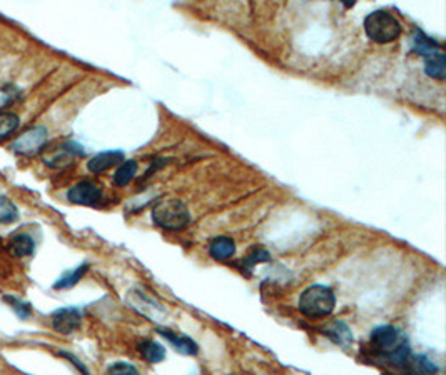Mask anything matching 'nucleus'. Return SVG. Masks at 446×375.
Segmentation results:
<instances>
[{
	"label": "nucleus",
	"mask_w": 446,
	"mask_h": 375,
	"mask_svg": "<svg viewBox=\"0 0 446 375\" xmlns=\"http://www.w3.org/2000/svg\"><path fill=\"white\" fill-rule=\"evenodd\" d=\"M234 253H236V244L231 237L219 235L216 237V239H212L211 244H209V256H211L214 260L226 262L229 259H232Z\"/></svg>",
	"instance_id": "ddd939ff"
},
{
	"label": "nucleus",
	"mask_w": 446,
	"mask_h": 375,
	"mask_svg": "<svg viewBox=\"0 0 446 375\" xmlns=\"http://www.w3.org/2000/svg\"><path fill=\"white\" fill-rule=\"evenodd\" d=\"M126 160V157L120 151H109V152H100V154L94 155L87 162V169L92 173H102L109 169L115 167V165H120Z\"/></svg>",
	"instance_id": "f8f14e48"
},
{
	"label": "nucleus",
	"mask_w": 446,
	"mask_h": 375,
	"mask_svg": "<svg viewBox=\"0 0 446 375\" xmlns=\"http://www.w3.org/2000/svg\"><path fill=\"white\" fill-rule=\"evenodd\" d=\"M158 334L166 338L169 344L174 347L179 354H183V356H198L199 345L187 336L172 332L171 329H158Z\"/></svg>",
	"instance_id": "9b49d317"
},
{
	"label": "nucleus",
	"mask_w": 446,
	"mask_h": 375,
	"mask_svg": "<svg viewBox=\"0 0 446 375\" xmlns=\"http://www.w3.org/2000/svg\"><path fill=\"white\" fill-rule=\"evenodd\" d=\"M405 370L409 375H436L438 365L425 356H409Z\"/></svg>",
	"instance_id": "2eb2a0df"
},
{
	"label": "nucleus",
	"mask_w": 446,
	"mask_h": 375,
	"mask_svg": "<svg viewBox=\"0 0 446 375\" xmlns=\"http://www.w3.org/2000/svg\"><path fill=\"white\" fill-rule=\"evenodd\" d=\"M6 302H9L10 307L14 309V312L17 314L20 318H29L32 316V305L27 304V302H22L19 300V298L10 296L6 297Z\"/></svg>",
	"instance_id": "b1692460"
},
{
	"label": "nucleus",
	"mask_w": 446,
	"mask_h": 375,
	"mask_svg": "<svg viewBox=\"0 0 446 375\" xmlns=\"http://www.w3.org/2000/svg\"><path fill=\"white\" fill-rule=\"evenodd\" d=\"M139 354L149 364H159L166 357V349L154 340H142L138 345Z\"/></svg>",
	"instance_id": "dca6fc26"
},
{
	"label": "nucleus",
	"mask_w": 446,
	"mask_h": 375,
	"mask_svg": "<svg viewBox=\"0 0 446 375\" xmlns=\"http://www.w3.org/2000/svg\"><path fill=\"white\" fill-rule=\"evenodd\" d=\"M82 324V312L75 307H64L52 314V327L55 332L69 336Z\"/></svg>",
	"instance_id": "6e6552de"
},
{
	"label": "nucleus",
	"mask_w": 446,
	"mask_h": 375,
	"mask_svg": "<svg viewBox=\"0 0 446 375\" xmlns=\"http://www.w3.org/2000/svg\"><path fill=\"white\" fill-rule=\"evenodd\" d=\"M87 270H89V264H82V265H79L77 269L69 270V272L64 273V276L60 277L57 282H55L54 289L55 290H66V289L74 287V285H77L80 279L86 276Z\"/></svg>",
	"instance_id": "412c9836"
},
{
	"label": "nucleus",
	"mask_w": 446,
	"mask_h": 375,
	"mask_svg": "<svg viewBox=\"0 0 446 375\" xmlns=\"http://www.w3.org/2000/svg\"><path fill=\"white\" fill-rule=\"evenodd\" d=\"M82 147L74 142H66L52 152V155L44 157V164L52 169H62L72 164L75 157L82 155Z\"/></svg>",
	"instance_id": "9d476101"
},
{
	"label": "nucleus",
	"mask_w": 446,
	"mask_h": 375,
	"mask_svg": "<svg viewBox=\"0 0 446 375\" xmlns=\"http://www.w3.org/2000/svg\"><path fill=\"white\" fill-rule=\"evenodd\" d=\"M403 340L405 338L401 337L400 330L395 325H380L371 332V345L380 350V357L395 350Z\"/></svg>",
	"instance_id": "423d86ee"
},
{
	"label": "nucleus",
	"mask_w": 446,
	"mask_h": 375,
	"mask_svg": "<svg viewBox=\"0 0 446 375\" xmlns=\"http://www.w3.org/2000/svg\"><path fill=\"white\" fill-rule=\"evenodd\" d=\"M151 217L158 227L166 231H183L191 224V212L179 199L160 200L152 207Z\"/></svg>",
	"instance_id": "f03ea898"
},
{
	"label": "nucleus",
	"mask_w": 446,
	"mask_h": 375,
	"mask_svg": "<svg viewBox=\"0 0 446 375\" xmlns=\"http://www.w3.org/2000/svg\"><path fill=\"white\" fill-rule=\"evenodd\" d=\"M138 169L139 165L136 160H124L114 173V184L118 185V187H126V185H129L132 179L136 177V173H138Z\"/></svg>",
	"instance_id": "aec40b11"
},
{
	"label": "nucleus",
	"mask_w": 446,
	"mask_h": 375,
	"mask_svg": "<svg viewBox=\"0 0 446 375\" xmlns=\"http://www.w3.org/2000/svg\"><path fill=\"white\" fill-rule=\"evenodd\" d=\"M364 34L368 35L369 40L376 44H389L401 35L400 20L395 15L389 14L388 10H375L371 14L366 15L363 22Z\"/></svg>",
	"instance_id": "7ed1b4c3"
},
{
	"label": "nucleus",
	"mask_w": 446,
	"mask_h": 375,
	"mask_svg": "<svg viewBox=\"0 0 446 375\" xmlns=\"http://www.w3.org/2000/svg\"><path fill=\"white\" fill-rule=\"evenodd\" d=\"M102 189L97 184L91 182V180H80L75 185H72L67 192V199L69 202L75 205H87V207H94L102 200Z\"/></svg>",
	"instance_id": "39448f33"
},
{
	"label": "nucleus",
	"mask_w": 446,
	"mask_h": 375,
	"mask_svg": "<svg viewBox=\"0 0 446 375\" xmlns=\"http://www.w3.org/2000/svg\"><path fill=\"white\" fill-rule=\"evenodd\" d=\"M19 219V211L15 204L7 197L0 195V224H14Z\"/></svg>",
	"instance_id": "5701e85b"
},
{
	"label": "nucleus",
	"mask_w": 446,
	"mask_h": 375,
	"mask_svg": "<svg viewBox=\"0 0 446 375\" xmlns=\"http://www.w3.org/2000/svg\"><path fill=\"white\" fill-rule=\"evenodd\" d=\"M19 115L14 112H0V140L7 139L19 128Z\"/></svg>",
	"instance_id": "4be33fe9"
},
{
	"label": "nucleus",
	"mask_w": 446,
	"mask_h": 375,
	"mask_svg": "<svg viewBox=\"0 0 446 375\" xmlns=\"http://www.w3.org/2000/svg\"><path fill=\"white\" fill-rule=\"evenodd\" d=\"M35 250V242L29 233H17L9 242V252L15 257H27L32 256Z\"/></svg>",
	"instance_id": "f3484780"
},
{
	"label": "nucleus",
	"mask_w": 446,
	"mask_h": 375,
	"mask_svg": "<svg viewBox=\"0 0 446 375\" xmlns=\"http://www.w3.org/2000/svg\"><path fill=\"white\" fill-rule=\"evenodd\" d=\"M411 48H413V52H416L418 55H421V57H425V59L431 57V55L441 52L440 44H438L435 39L428 37V35L421 30H415V34H413Z\"/></svg>",
	"instance_id": "4468645a"
},
{
	"label": "nucleus",
	"mask_w": 446,
	"mask_h": 375,
	"mask_svg": "<svg viewBox=\"0 0 446 375\" xmlns=\"http://www.w3.org/2000/svg\"><path fill=\"white\" fill-rule=\"evenodd\" d=\"M425 74H427L429 79L445 80L446 64H445L443 52H438V54L431 55V57L425 59Z\"/></svg>",
	"instance_id": "6ab92c4d"
},
{
	"label": "nucleus",
	"mask_w": 446,
	"mask_h": 375,
	"mask_svg": "<svg viewBox=\"0 0 446 375\" xmlns=\"http://www.w3.org/2000/svg\"><path fill=\"white\" fill-rule=\"evenodd\" d=\"M269 259H271V256H269V252L266 249L256 247V249H252L251 252H249L248 256L239 262L238 267L241 269V272H243L244 276H251V272L254 270L256 265L263 264V262H268Z\"/></svg>",
	"instance_id": "a211bd4d"
},
{
	"label": "nucleus",
	"mask_w": 446,
	"mask_h": 375,
	"mask_svg": "<svg viewBox=\"0 0 446 375\" xmlns=\"http://www.w3.org/2000/svg\"><path fill=\"white\" fill-rule=\"evenodd\" d=\"M47 142V128L44 125H35V127L27 128L22 135L12 144V151L19 155H35L42 151V147Z\"/></svg>",
	"instance_id": "20e7f679"
},
{
	"label": "nucleus",
	"mask_w": 446,
	"mask_h": 375,
	"mask_svg": "<svg viewBox=\"0 0 446 375\" xmlns=\"http://www.w3.org/2000/svg\"><path fill=\"white\" fill-rule=\"evenodd\" d=\"M107 375H139V370L127 362H114L107 369Z\"/></svg>",
	"instance_id": "393cba45"
},
{
	"label": "nucleus",
	"mask_w": 446,
	"mask_h": 375,
	"mask_svg": "<svg viewBox=\"0 0 446 375\" xmlns=\"http://www.w3.org/2000/svg\"><path fill=\"white\" fill-rule=\"evenodd\" d=\"M336 307V296L328 285H309L299 296L297 309L308 318H326Z\"/></svg>",
	"instance_id": "f257e3e1"
},
{
	"label": "nucleus",
	"mask_w": 446,
	"mask_h": 375,
	"mask_svg": "<svg viewBox=\"0 0 446 375\" xmlns=\"http://www.w3.org/2000/svg\"><path fill=\"white\" fill-rule=\"evenodd\" d=\"M319 332L323 334L324 337H328L333 344L343 347V349H349L353 342H355L351 329H349V325L343 320L328 322V324H324L323 327L319 329Z\"/></svg>",
	"instance_id": "1a4fd4ad"
},
{
	"label": "nucleus",
	"mask_w": 446,
	"mask_h": 375,
	"mask_svg": "<svg viewBox=\"0 0 446 375\" xmlns=\"http://www.w3.org/2000/svg\"><path fill=\"white\" fill-rule=\"evenodd\" d=\"M129 304L134 307L136 312L142 314L144 317L151 318V320L158 322V324L160 318L166 316V310H164L162 305L156 298L146 296L140 290H132L129 294Z\"/></svg>",
	"instance_id": "0eeeda50"
}]
</instances>
